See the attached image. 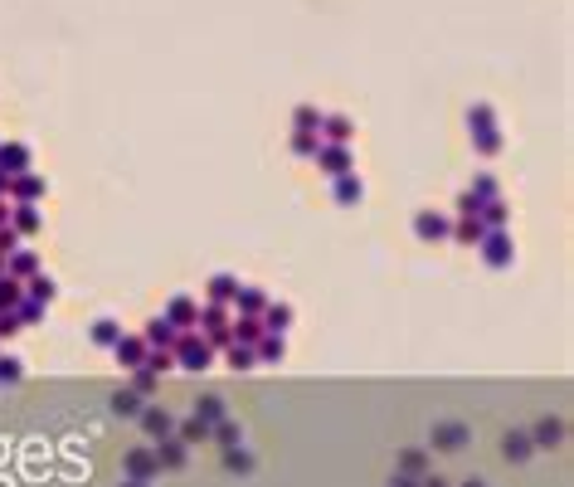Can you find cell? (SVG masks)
<instances>
[{"mask_svg":"<svg viewBox=\"0 0 574 487\" xmlns=\"http://www.w3.org/2000/svg\"><path fill=\"white\" fill-rule=\"evenodd\" d=\"M170 356H175V366H185V371H205V366L215 361V346L200 341V336H190V331H180L175 346H170Z\"/></svg>","mask_w":574,"mask_h":487,"instance_id":"obj_1","label":"cell"},{"mask_svg":"<svg viewBox=\"0 0 574 487\" xmlns=\"http://www.w3.org/2000/svg\"><path fill=\"white\" fill-rule=\"evenodd\" d=\"M467 122H472V136H477V151H482V156H496V151H501V132H496L492 108H482V103H477Z\"/></svg>","mask_w":574,"mask_h":487,"instance_id":"obj_2","label":"cell"},{"mask_svg":"<svg viewBox=\"0 0 574 487\" xmlns=\"http://www.w3.org/2000/svg\"><path fill=\"white\" fill-rule=\"evenodd\" d=\"M482 258H487L492 268H506V263H511V239H506L501 229H492V234H482Z\"/></svg>","mask_w":574,"mask_h":487,"instance_id":"obj_3","label":"cell"},{"mask_svg":"<svg viewBox=\"0 0 574 487\" xmlns=\"http://www.w3.org/2000/svg\"><path fill=\"white\" fill-rule=\"evenodd\" d=\"M317 161L327 176H351V151L346 146H317Z\"/></svg>","mask_w":574,"mask_h":487,"instance_id":"obj_4","label":"cell"},{"mask_svg":"<svg viewBox=\"0 0 574 487\" xmlns=\"http://www.w3.org/2000/svg\"><path fill=\"white\" fill-rule=\"evenodd\" d=\"M165 322L175 326V331H190V326L200 322V307H195L190 298H175L170 307H165Z\"/></svg>","mask_w":574,"mask_h":487,"instance_id":"obj_5","label":"cell"},{"mask_svg":"<svg viewBox=\"0 0 574 487\" xmlns=\"http://www.w3.org/2000/svg\"><path fill=\"white\" fill-rule=\"evenodd\" d=\"M127 473H132V483H151L156 473H161V463H156V453H127Z\"/></svg>","mask_w":574,"mask_h":487,"instance_id":"obj_6","label":"cell"},{"mask_svg":"<svg viewBox=\"0 0 574 487\" xmlns=\"http://www.w3.org/2000/svg\"><path fill=\"white\" fill-rule=\"evenodd\" d=\"M200 317H205V331H210V346H215V341H229V322H224V302H210V307H205Z\"/></svg>","mask_w":574,"mask_h":487,"instance_id":"obj_7","label":"cell"},{"mask_svg":"<svg viewBox=\"0 0 574 487\" xmlns=\"http://www.w3.org/2000/svg\"><path fill=\"white\" fill-rule=\"evenodd\" d=\"M29 146H0V176H25Z\"/></svg>","mask_w":574,"mask_h":487,"instance_id":"obj_8","label":"cell"},{"mask_svg":"<svg viewBox=\"0 0 574 487\" xmlns=\"http://www.w3.org/2000/svg\"><path fill=\"white\" fill-rule=\"evenodd\" d=\"M287 326H292V307H287V302H268V307H263V331H277V336H282Z\"/></svg>","mask_w":574,"mask_h":487,"instance_id":"obj_9","label":"cell"},{"mask_svg":"<svg viewBox=\"0 0 574 487\" xmlns=\"http://www.w3.org/2000/svg\"><path fill=\"white\" fill-rule=\"evenodd\" d=\"M175 336H180V331H175V326L165 322V317H161V322H151V326H146V346H156V351H170V346H175Z\"/></svg>","mask_w":574,"mask_h":487,"instance_id":"obj_10","label":"cell"},{"mask_svg":"<svg viewBox=\"0 0 574 487\" xmlns=\"http://www.w3.org/2000/svg\"><path fill=\"white\" fill-rule=\"evenodd\" d=\"M117 361L137 371L141 361H146V341H141V336H122V341H117Z\"/></svg>","mask_w":574,"mask_h":487,"instance_id":"obj_11","label":"cell"},{"mask_svg":"<svg viewBox=\"0 0 574 487\" xmlns=\"http://www.w3.org/2000/svg\"><path fill=\"white\" fill-rule=\"evenodd\" d=\"M414 234H419V239H443V234H448V219L424 210V215L414 219Z\"/></svg>","mask_w":574,"mask_h":487,"instance_id":"obj_12","label":"cell"},{"mask_svg":"<svg viewBox=\"0 0 574 487\" xmlns=\"http://www.w3.org/2000/svg\"><path fill=\"white\" fill-rule=\"evenodd\" d=\"M141 424H146V433H161V438L175 433V424H170V414H165V409H141Z\"/></svg>","mask_w":574,"mask_h":487,"instance_id":"obj_13","label":"cell"},{"mask_svg":"<svg viewBox=\"0 0 574 487\" xmlns=\"http://www.w3.org/2000/svg\"><path fill=\"white\" fill-rule=\"evenodd\" d=\"M253 346H258V361H273V366L282 361V336H277V331H263Z\"/></svg>","mask_w":574,"mask_h":487,"instance_id":"obj_14","label":"cell"},{"mask_svg":"<svg viewBox=\"0 0 574 487\" xmlns=\"http://www.w3.org/2000/svg\"><path fill=\"white\" fill-rule=\"evenodd\" d=\"M360 195H365V186H360L356 176H336V200L341 205H356Z\"/></svg>","mask_w":574,"mask_h":487,"instance_id":"obj_15","label":"cell"},{"mask_svg":"<svg viewBox=\"0 0 574 487\" xmlns=\"http://www.w3.org/2000/svg\"><path fill=\"white\" fill-rule=\"evenodd\" d=\"M258 336H263V322H258V317H239V326H234V341H239V346H253Z\"/></svg>","mask_w":574,"mask_h":487,"instance_id":"obj_16","label":"cell"},{"mask_svg":"<svg viewBox=\"0 0 574 487\" xmlns=\"http://www.w3.org/2000/svg\"><path fill=\"white\" fill-rule=\"evenodd\" d=\"M195 419H200L205 429H210V424H224V400H219V395H210L205 405L195 409Z\"/></svg>","mask_w":574,"mask_h":487,"instance_id":"obj_17","label":"cell"},{"mask_svg":"<svg viewBox=\"0 0 574 487\" xmlns=\"http://www.w3.org/2000/svg\"><path fill=\"white\" fill-rule=\"evenodd\" d=\"M156 463H165V468H180V463H185V443H175V438H161V448H156Z\"/></svg>","mask_w":574,"mask_h":487,"instance_id":"obj_18","label":"cell"},{"mask_svg":"<svg viewBox=\"0 0 574 487\" xmlns=\"http://www.w3.org/2000/svg\"><path fill=\"white\" fill-rule=\"evenodd\" d=\"M263 307H268V298H263L258 288H244V293H239V312H244V317H263Z\"/></svg>","mask_w":574,"mask_h":487,"instance_id":"obj_19","label":"cell"},{"mask_svg":"<svg viewBox=\"0 0 574 487\" xmlns=\"http://www.w3.org/2000/svg\"><path fill=\"white\" fill-rule=\"evenodd\" d=\"M234 293H239V283H234L229 273H215V278H210V298L215 302H229Z\"/></svg>","mask_w":574,"mask_h":487,"instance_id":"obj_20","label":"cell"},{"mask_svg":"<svg viewBox=\"0 0 574 487\" xmlns=\"http://www.w3.org/2000/svg\"><path fill=\"white\" fill-rule=\"evenodd\" d=\"M482 234H487V224L477 215H463V224H458V239L463 244H482Z\"/></svg>","mask_w":574,"mask_h":487,"instance_id":"obj_21","label":"cell"},{"mask_svg":"<svg viewBox=\"0 0 574 487\" xmlns=\"http://www.w3.org/2000/svg\"><path fill=\"white\" fill-rule=\"evenodd\" d=\"M463 424H443V429H438L434 433V443H438V448H463Z\"/></svg>","mask_w":574,"mask_h":487,"instance_id":"obj_22","label":"cell"},{"mask_svg":"<svg viewBox=\"0 0 574 487\" xmlns=\"http://www.w3.org/2000/svg\"><path fill=\"white\" fill-rule=\"evenodd\" d=\"M322 127H327L331 141H351V132H356V127H351V117H327Z\"/></svg>","mask_w":574,"mask_h":487,"instance_id":"obj_23","label":"cell"},{"mask_svg":"<svg viewBox=\"0 0 574 487\" xmlns=\"http://www.w3.org/2000/svg\"><path fill=\"white\" fill-rule=\"evenodd\" d=\"M93 341H98V346H117V341H122V326H117V322H98V326H93Z\"/></svg>","mask_w":574,"mask_h":487,"instance_id":"obj_24","label":"cell"},{"mask_svg":"<svg viewBox=\"0 0 574 487\" xmlns=\"http://www.w3.org/2000/svg\"><path fill=\"white\" fill-rule=\"evenodd\" d=\"M15 195H20V200H39V195H44V181H39V176H20V181H15Z\"/></svg>","mask_w":574,"mask_h":487,"instance_id":"obj_25","label":"cell"},{"mask_svg":"<svg viewBox=\"0 0 574 487\" xmlns=\"http://www.w3.org/2000/svg\"><path fill=\"white\" fill-rule=\"evenodd\" d=\"M229 366H234V371H248V366H253V346H239V341H234V346H229Z\"/></svg>","mask_w":574,"mask_h":487,"instance_id":"obj_26","label":"cell"},{"mask_svg":"<svg viewBox=\"0 0 574 487\" xmlns=\"http://www.w3.org/2000/svg\"><path fill=\"white\" fill-rule=\"evenodd\" d=\"M29 298H34V302H49V298H54V278H44V273H39V278L29 283Z\"/></svg>","mask_w":574,"mask_h":487,"instance_id":"obj_27","label":"cell"},{"mask_svg":"<svg viewBox=\"0 0 574 487\" xmlns=\"http://www.w3.org/2000/svg\"><path fill=\"white\" fill-rule=\"evenodd\" d=\"M317 146H322V141H317L312 132H297V136H292V151H297V156H317Z\"/></svg>","mask_w":574,"mask_h":487,"instance_id":"obj_28","label":"cell"},{"mask_svg":"<svg viewBox=\"0 0 574 487\" xmlns=\"http://www.w3.org/2000/svg\"><path fill=\"white\" fill-rule=\"evenodd\" d=\"M526 453H531L526 433H511V438H506V458H526Z\"/></svg>","mask_w":574,"mask_h":487,"instance_id":"obj_29","label":"cell"},{"mask_svg":"<svg viewBox=\"0 0 574 487\" xmlns=\"http://www.w3.org/2000/svg\"><path fill=\"white\" fill-rule=\"evenodd\" d=\"M472 195H477V200H496V181H492V176H477Z\"/></svg>","mask_w":574,"mask_h":487,"instance_id":"obj_30","label":"cell"},{"mask_svg":"<svg viewBox=\"0 0 574 487\" xmlns=\"http://www.w3.org/2000/svg\"><path fill=\"white\" fill-rule=\"evenodd\" d=\"M112 409H117V414H137V409H141V395H117Z\"/></svg>","mask_w":574,"mask_h":487,"instance_id":"obj_31","label":"cell"},{"mask_svg":"<svg viewBox=\"0 0 574 487\" xmlns=\"http://www.w3.org/2000/svg\"><path fill=\"white\" fill-rule=\"evenodd\" d=\"M10 268H15V278L34 273V253H15V258H10Z\"/></svg>","mask_w":574,"mask_h":487,"instance_id":"obj_32","label":"cell"},{"mask_svg":"<svg viewBox=\"0 0 574 487\" xmlns=\"http://www.w3.org/2000/svg\"><path fill=\"white\" fill-rule=\"evenodd\" d=\"M10 302H20V288L10 278H0V307H10Z\"/></svg>","mask_w":574,"mask_h":487,"instance_id":"obj_33","label":"cell"},{"mask_svg":"<svg viewBox=\"0 0 574 487\" xmlns=\"http://www.w3.org/2000/svg\"><path fill=\"white\" fill-rule=\"evenodd\" d=\"M535 443H560V424H540V429H535Z\"/></svg>","mask_w":574,"mask_h":487,"instance_id":"obj_34","label":"cell"},{"mask_svg":"<svg viewBox=\"0 0 574 487\" xmlns=\"http://www.w3.org/2000/svg\"><path fill=\"white\" fill-rule=\"evenodd\" d=\"M15 224H20V229H34V224H39V215H34L29 205H20V210H15Z\"/></svg>","mask_w":574,"mask_h":487,"instance_id":"obj_35","label":"cell"},{"mask_svg":"<svg viewBox=\"0 0 574 487\" xmlns=\"http://www.w3.org/2000/svg\"><path fill=\"white\" fill-rule=\"evenodd\" d=\"M0 380H20V361H10V356H0Z\"/></svg>","mask_w":574,"mask_h":487,"instance_id":"obj_36","label":"cell"},{"mask_svg":"<svg viewBox=\"0 0 574 487\" xmlns=\"http://www.w3.org/2000/svg\"><path fill=\"white\" fill-rule=\"evenodd\" d=\"M312 122L322 127V117H317V112H312V108H297V127H302V132H312Z\"/></svg>","mask_w":574,"mask_h":487,"instance_id":"obj_37","label":"cell"},{"mask_svg":"<svg viewBox=\"0 0 574 487\" xmlns=\"http://www.w3.org/2000/svg\"><path fill=\"white\" fill-rule=\"evenodd\" d=\"M219 443H229V448H234V443H239V429H234V424H219Z\"/></svg>","mask_w":574,"mask_h":487,"instance_id":"obj_38","label":"cell"},{"mask_svg":"<svg viewBox=\"0 0 574 487\" xmlns=\"http://www.w3.org/2000/svg\"><path fill=\"white\" fill-rule=\"evenodd\" d=\"M15 326H20V317H15V312H0V336H10Z\"/></svg>","mask_w":574,"mask_h":487,"instance_id":"obj_39","label":"cell"},{"mask_svg":"<svg viewBox=\"0 0 574 487\" xmlns=\"http://www.w3.org/2000/svg\"><path fill=\"white\" fill-rule=\"evenodd\" d=\"M195 438H205V424H200V419H190V424H185V443H195Z\"/></svg>","mask_w":574,"mask_h":487,"instance_id":"obj_40","label":"cell"},{"mask_svg":"<svg viewBox=\"0 0 574 487\" xmlns=\"http://www.w3.org/2000/svg\"><path fill=\"white\" fill-rule=\"evenodd\" d=\"M229 468H239V473H248V468H253V458H248V453H229Z\"/></svg>","mask_w":574,"mask_h":487,"instance_id":"obj_41","label":"cell"},{"mask_svg":"<svg viewBox=\"0 0 574 487\" xmlns=\"http://www.w3.org/2000/svg\"><path fill=\"white\" fill-rule=\"evenodd\" d=\"M389 487H414V483H409V478H394V483H389Z\"/></svg>","mask_w":574,"mask_h":487,"instance_id":"obj_42","label":"cell"},{"mask_svg":"<svg viewBox=\"0 0 574 487\" xmlns=\"http://www.w3.org/2000/svg\"><path fill=\"white\" fill-rule=\"evenodd\" d=\"M0 219H10V205H5V200H0Z\"/></svg>","mask_w":574,"mask_h":487,"instance_id":"obj_43","label":"cell"},{"mask_svg":"<svg viewBox=\"0 0 574 487\" xmlns=\"http://www.w3.org/2000/svg\"><path fill=\"white\" fill-rule=\"evenodd\" d=\"M463 487H482V483H463Z\"/></svg>","mask_w":574,"mask_h":487,"instance_id":"obj_44","label":"cell"},{"mask_svg":"<svg viewBox=\"0 0 574 487\" xmlns=\"http://www.w3.org/2000/svg\"><path fill=\"white\" fill-rule=\"evenodd\" d=\"M0 190H5V176H0Z\"/></svg>","mask_w":574,"mask_h":487,"instance_id":"obj_45","label":"cell"},{"mask_svg":"<svg viewBox=\"0 0 574 487\" xmlns=\"http://www.w3.org/2000/svg\"><path fill=\"white\" fill-rule=\"evenodd\" d=\"M127 487H141V483H127Z\"/></svg>","mask_w":574,"mask_h":487,"instance_id":"obj_46","label":"cell"}]
</instances>
